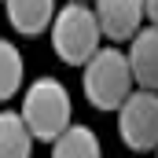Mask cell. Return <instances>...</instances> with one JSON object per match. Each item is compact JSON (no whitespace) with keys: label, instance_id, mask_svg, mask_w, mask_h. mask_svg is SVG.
<instances>
[{"label":"cell","instance_id":"1","mask_svg":"<svg viewBox=\"0 0 158 158\" xmlns=\"http://www.w3.org/2000/svg\"><path fill=\"white\" fill-rule=\"evenodd\" d=\"M48 33H52L55 55H59L63 63H70V66H85V63L103 48V44H99V40H103V30H99V19H96V7H92V4L66 0V4L55 11Z\"/></svg>","mask_w":158,"mask_h":158},{"label":"cell","instance_id":"2","mask_svg":"<svg viewBox=\"0 0 158 158\" xmlns=\"http://www.w3.org/2000/svg\"><path fill=\"white\" fill-rule=\"evenodd\" d=\"M81 88H85V99L96 110H118L129 99V92L136 88L129 55L121 48H99L81 66Z\"/></svg>","mask_w":158,"mask_h":158},{"label":"cell","instance_id":"3","mask_svg":"<svg viewBox=\"0 0 158 158\" xmlns=\"http://www.w3.org/2000/svg\"><path fill=\"white\" fill-rule=\"evenodd\" d=\"M19 114L26 118L30 132L40 143H52L59 132H66L74 125V103H70V92L59 77H37L26 88Z\"/></svg>","mask_w":158,"mask_h":158},{"label":"cell","instance_id":"4","mask_svg":"<svg viewBox=\"0 0 158 158\" xmlns=\"http://www.w3.org/2000/svg\"><path fill=\"white\" fill-rule=\"evenodd\" d=\"M118 136L136 155L158 147V88H132L118 107Z\"/></svg>","mask_w":158,"mask_h":158},{"label":"cell","instance_id":"5","mask_svg":"<svg viewBox=\"0 0 158 158\" xmlns=\"http://www.w3.org/2000/svg\"><path fill=\"white\" fill-rule=\"evenodd\" d=\"M96 7V19H99V30L103 37L121 44V40H132L136 30L143 26L147 11H143V0H92Z\"/></svg>","mask_w":158,"mask_h":158},{"label":"cell","instance_id":"6","mask_svg":"<svg viewBox=\"0 0 158 158\" xmlns=\"http://www.w3.org/2000/svg\"><path fill=\"white\" fill-rule=\"evenodd\" d=\"M125 55H129L136 88H158V26H140Z\"/></svg>","mask_w":158,"mask_h":158},{"label":"cell","instance_id":"7","mask_svg":"<svg viewBox=\"0 0 158 158\" xmlns=\"http://www.w3.org/2000/svg\"><path fill=\"white\" fill-rule=\"evenodd\" d=\"M4 7H7V22L15 26V33H22V37H37L44 33L48 26H52V19H55V0H4Z\"/></svg>","mask_w":158,"mask_h":158},{"label":"cell","instance_id":"8","mask_svg":"<svg viewBox=\"0 0 158 158\" xmlns=\"http://www.w3.org/2000/svg\"><path fill=\"white\" fill-rule=\"evenodd\" d=\"M33 143H37V136L30 132L22 114L0 110V158H30Z\"/></svg>","mask_w":158,"mask_h":158},{"label":"cell","instance_id":"9","mask_svg":"<svg viewBox=\"0 0 158 158\" xmlns=\"http://www.w3.org/2000/svg\"><path fill=\"white\" fill-rule=\"evenodd\" d=\"M52 158H103V147H99V136L88 125L74 121L66 132H59L52 140Z\"/></svg>","mask_w":158,"mask_h":158},{"label":"cell","instance_id":"10","mask_svg":"<svg viewBox=\"0 0 158 158\" xmlns=\"http://www.w3.org/2000/svg\"><path fill=\"white\" fill-rule=\"evenodd\" d=\"M22 88V52L0 37V103Z\"/></svg>","mask_w":158,"mask_h":158},{"label":"cell","instance_id":"11","mask_svg":"<svg viewBox=\"0 0 158 158\" xmlns=\"http://www.w3.org/2000/svg\"><path fill=\"white\" fill-rule=\"evenodd\" d=\"M143 11H147V22L158 26V0H143Z\"/></svg>","mask_w":158,"mask_h":158},{"label":"cell","instance_id":"12","mask_svg":"<svg viewBox=\"0 0 158 158\" xmlns=\"http://www.w3.org/2000/svg\"><path fill=\"white\" fill-rule=\"evenodd\" d=\"M77 4H92V0H77Z\"/></svg>","mask_w":158,"mask_h":158},{"label":"cell","instance_id":"13","mask_svg":"<svg viewBox=\"0 0 158 158\" xmlns=\"http://www.w3.org/2000/svg\"><path fill=\"white\" fill-rule=\"evenodd\" d=\"M155 158H158V147H155Z\"/></svg>","mask_w":158,"mask_h":158}]
</instances>
